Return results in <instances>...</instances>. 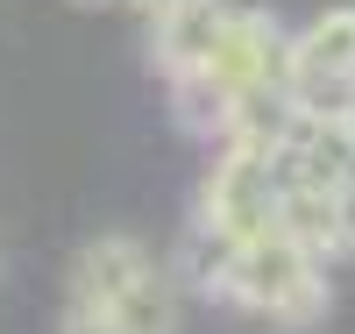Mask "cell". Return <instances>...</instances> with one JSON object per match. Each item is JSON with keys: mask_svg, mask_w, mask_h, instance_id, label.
I'll list each match as a JSON object with an SVG mask.
<instances>
[{"mask_svg": "<svg viewBox=\"0 0 355 334\" xmlns=\"http://www.w3.org/2000/svg\"><path fill=\"white\" fill-rule=\"evenodd\" d=\"M164 85H171V114H178V128L199 135V142H214V149H227L242 128H256V121H263L249 100H234L214 72H185V78H164ZM270 114H277V107H270Z\"/></svg>", "mask_w": 355, "mask_h": 334, "instance_id": "cell-4", "label": "cell"}, {"mask_svg": "<svg viewBox=\"0 0 355 334\" xmlns=\"http://www.w3.org/2000/svg\"><path fill=\"white\" fill-rule=\"evenodd\" d=\"M150 270H157V256L142 249L135 235H93V242L71 256V299H78V306H100V313H107L114 299H121L128 285H142Z\"/></svg>", "mask_w": 355, "mask_h": 334, "instance_id": "cell-5", "label": "cell"}, {"mask_svg": "<svg viewBox=\"0 0 355 334\" xmlns=\"http://www.w3.org/2000/svg\"><path fill=\"white\" fill-rule=\"evenodd\" d=\"M57 334H121V327H114L100 306H78V299H71V306H64V320H57Z\"/></svg>", "mask_w": 355, "mask_h": 334, "instance_id": "cell-7", "label": "cell"}, {"mask_svg": "<svg viewBox=\"0 0 355 334\" xmlns=\"http://www.w3.org/2000/svg\"><path fill=\"white\" fill-rule=\"evenodd\" d=\"M206 72H214L234 100H249L256 114H270V107L291 100V78H299V36H284V22L263 15V8H234Z\"/></svg>", "mask_w": 355, "mask_h": 334, "instance_id": "cell-2", "label": "cell"}, {"mask_svg": "<svg viewBox=\"0 0 355 334\" xmlns=\"http://www.w3.org/2000/svg\"><path fill=\"white\" fill-rule=\"evenodd\" d=\"M220 299L256 313V320H270V327H320L327 320V263H320L299 235L270 228L256 242H234Z\"/></svg>", "mask_w": 355, "mask_h": 334, "instance_id": "cell-1", "label": "cell"}, {"mask_svg": "<svg viewBox=\"0 0 355 334\" xmlns=\"http://www.w3.org/2000/svg\"><path fill=\"white\" fill-rule=\"evenodd\" d=\"M64 8H114V0H64Z\"/></svg>", "mask_w": 355, "mask_h": 334, "instance_id": "cell-10", "label": "cell"}, {"mask_svg": "<svg viewBox=\"0 0 355 334\" xmlns=\"http://www.w3.org/2000/svg\"><path fill=\"white\" fill-rule=\"evenodd\" d=\"M121 8H135V15H142V22H164V15H171V8H178V0H121Z\"/></svg>", "mask_w": 355, "mask_h": 334, "instance_id": "cell-8", "label": "cell"}, {"mask_svg": "<svg viewBox=\"0 0 355 334\" xmlns=\"http://www.w3.org/2000/svg\"><path fill=\"white\" fill-rule=\"evenodd\" d=\"M227 0H178L164 22H150V65L164 78H185V72H206L214 65V43L227 28Z\"/></svg>", "mask_w": 355, "mask_h": 334, "instance_id": "cell-3", "label": "cell"}, {"mask_svg": "<svg viewBox=\"0 0 355 334\" xmlns=\"http://www.w3.org/2000/svg\"><path fill=\"white\" fill-rule=\"evenodd\" d=\"M334 121H341V135L355 142V85H348V100H341V114H334Z\"/></svg>", "mask_w": 355, "mask_h": 334, "instance_id": "cell-9", "label": "cell"}, {"mask_svg": "<svg viewBox=\"0 0 355 334\" xmlns=\"http://www.w3.org/2000/svg\"><path fill=\"white\" fill-rule=\"evenodd\" d=\"M107 320L121 334H178V327H185V285L171 278V263H157L142 285H128L107 306Z\"/></svg>", "mask_w": 355, "mask_h": 334, "instance_id": "cell-6", "label": "cell"}]
</instances>
